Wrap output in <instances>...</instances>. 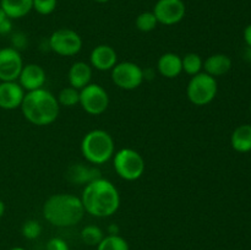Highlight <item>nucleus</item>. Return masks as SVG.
<instances>
[{
	"label": "nucleus",
	"instance_id": "obj_15",
	"mask_svg": "<svg viewBox=\"0 0 251 250\" xmlns=\"http://www.w3.org/2000/svg\"><path fill=\"white\" fill-rule=\"evenodd\" d=\"M68 80L71 87L82 90L92 80V66L85 61H76L69 69Z\"/></svg>",
	"mask_w": 251,
	"mask_h": 250
},
{
	"label": "nucleus",
	"instance_id": "obj_19",
	"mask_svg": "<svg viewBox=\"0 0 251 250\" xmlns=\"http://www.w3.org/2000/svg\"><path fill=\"white\" fill-rule=\"evenodd\" d=\"M0 7L10 20L22 19L33 9L32 0H0Z\"/></svg>",
	"mask_w": 251,
	"mask_h": 250
},
{
	"label": "nucleus",
	"instance_id": "obj_26",
	"mask_svg": "<svg viewBox=\"0 0 251 250\" xmlns=\"http://www.w3.org/2000/svg\"><path fill=\"white\" fill-rule=\"evenodd\" d=\"M21 232H22V235H24L26 239L28 240L37 239L42 233V225L41 223L37 222L36 220H28L22 225Z\"/></svg>",
	"mask_w": 251,
	"mask_h": 250
},
{
	"label": "nucleus",
	"instance_id": "obj_20",
	"mask_svg": "<svg viewBox=\"0 0 251 250\" xmlns=\"http://www.w3.org/2000/svg\"><path fill=\"white\" fill-rule=\"evenodd\" d=\"M232 147L237 152L245 153L251 151V125L243 124L239 125L237 129L233 131L230 137Z\"/></svg>",
	"mask_w": 251,
	"mask_h": 250
},
{
	"label": "nucleus",
	"instance_id": "obj_17",
	"mask_svg": "<svg viewBox=\"0 0 251 250\" xmlns=\"http://www.w3.org/2000/svg\"><path fill=\"white\" fill-rule=\"evenodd\" d=\"M157 69L162 76L167 78H176L183 73L181 56L176 53H164L157 61Z\"/></svg>",
	"mask_w": 251,
	"mask_h": 250
},
{
	"label": "nucleus",
	"instance_id": "obj_8",
	"mask_svg": "<svg viewBox=\"0 0 251 250\" xmlns=\"http://www.w3.org/2000/svg\"><path fill=\"white\" fill-rule=\"evenodd\" d=\"M49 48L60 56H75L82 49V38L69 28L56 29L49 37Z\"/></svg>",
	"mask_w": 251,
	"mask_h": 250
},
{
	"label": "nucleus",
	"instance_id": "obj_29",
	"mask_svg": "<svg viewBox=\"0 0 251 250\" xmlns=\"http://www.w3.org/2000/svg\"><path fill=\"white\" fill-rule=\"evenodd\" d=\"M26 36L22 33H15L14 37H12V48L17 49L20 51V49L24 48L26 46Z\"/></svg>",
	"mask_w": 251,
	"mask_h": 250
},
{
	"label": "nucleus",
	"instance_id": "obj_11",
	"mask_svg": "<svg viewBox=\"0 0 251 250\" xmlns=\"http://www.w3.org/2000/svg\"><path fill=\"white\" fill-rule=\"evenodd\" d=\"M24 68L21 53L12 47L0 49V81H17Z\"/></svg>",
	"mask_w": 251,
	"mask_h": 250
},
{
	"label": "nucleus",
	"instance_id": "obj_6",
	"mask_svg": "<svg viewBox=\"0 0 251 250\" xmlns=\"http://www.w3.org/2000/svg\"><path fill=\"white\" fill-rule=\"evenodd\" d=\"M217 80L206 73H200L191 76L186 86L188 100L198 107H203L212 102L217 96Z\"/></svg>",
	"mask_w": 251,
	"mask_h": 250
},
{
	"label": "nucleus",
	"instance_id": "obj_31",
	"mask_svg": "<svg viewBox=\"0 0 251 250\" xmlns=\"http://www.w3.org/2000/svg\"><path fill=\"white\" fill-rule=\"evenodd\" d=\"M244 41L245 43L251 48V25L245 27L244 29Z\"/></svg>",
	"mask_w": 251,
	"mask_h": 250
},
{
	"label": "nucleus",
	"instance_id": "obj_37",
	"mask_svg": "<svg viewBox=\"0 0 251 250\" xmlns=\"http://www.w3.org/2000/svg\"><path fill=\"white\" fill-rule=\"evenodd\" d=\"M250 110H251V104H250Z\"/></svg>",
	"mask_w": 251,
	"mask_h": 250
},
{
	"label": "nucleus",
	"instance_id": "obj_25",
	"mask_svg": "<svg viewBox=\"0 0 251 250\" xmlns=\"http://www.w3.org/2000/svg\"><path fill=\"white\" fill-rule=\"evenodd\" d=\"M135 25H136V28L139 29V31L147 33V32H151L156 28L157 25H158V21H157L153 12L145 11L141 12V14L136 17Z\"/></svg>",
	"mask_w": 251,
	"mask_h": 250
},
{
	"label": "nucleus",
	"instance_id": "obj_2",
	"mask_svg": "<svg viewBox=\"0 0 251 250\" xmlns=\"http://www.w3.org/2000/svg\"><path fill=\"white\" fill-rule=\"evenodd\" d=\"M20 108L25 119L37 126L53 124L60 112L56 96L44 87L27 92Z\"/></svg>",
	"mask_w": 251,
	"mask_h": 250
},
{
	"label": "nucleus",
	"instance_id": "obj_34",
	"mask_svg": "<svg viewBox=\"0 0 251 250\" xmlns=\"http://www.w3.org/2000/svg\"><path fill=\"white\" fill-rule=\"evenodd\" d=\"M6 19H9V17L6 16V14H5V12H4V10H2L1 7H0V24H1V22L4 21V20H6Z\"/></svg>",
	"mask_w": 251,
	"mask_h": 250
},
{
	"label": "nucleus",
	"instance_id": "obj_14",
	"mask_svg": "<svg viewBox=\"0 0 251 250\" xmlns=\"http://www.w3.org/2000/svg\"><path fill=\"white\" fill-rule=\"evenodd\" d=\"M118 64V54L113 47L100 44L90 54V65L100 71H109Z\"/></svg>",
	"mask_w": 251,
	"mask_h": 250
},
{
	"label": "nucleus",
	"instance_id": "obj_13",
	"mask_svg": "<svg viewBox=\"0 0 251 250\" xmlns=\"http://www.w3.org/2000/svg\"><path fill=\"white\" fill-rule=\"evenodd\" d=\"M47 81V74L44 69L38 64H27L22 68L17 82L25 91H36L43 88Z\"/></svg>",
	"mask_w": 251,
	"mask_h": 250
},
{
	"label": "nucleus",
	"instance_id": "obj_33",
	"mask_svg": "<svg viewBox=\"0 0 251 250\" xmlns=\"http://www.w3.org/2000/svg\"><path fill=\"white\" fill-rule=\"evenodd\" d=\"M4 213H5V203L4 201L0 200V218L4 216Z\"/></svg>",
	"mask_w": 251,
	"mask_h": 250
},
{
	"label": "nucleus",
	"instance_id": "obj_36",
	"mask_svg": "<svg viewBox=\"0 0 251 250\" xmlns=\"http://www.w3.org/2000/svg\"><path fill=\"white\" fill-rule=\"evenodd\" d=\"M95 1L100 2V4H104V2H108V1H109V0H95Z\"/></svg>",
	"mask_w": 251,
	"mask_h": 250
},
{
	"label": "nucleus",
	"instance_id": "obj_9",
	"mask_svg": "<svg viewBox=\"0 0 251 250\" xmlns=\"http://www.w3.org/2000/svg\"><path fill=\"white\" fill-rule=\"evenodd\" d=\"M87 114L100 115L109 107V96L105 88L98 83H88L80 90V103Z\"/></svg>",
	"mask_w": 251,
	"mask_h": 250
},
{
	"label": "nucleus",
	"instance_id": "obj_28",
	"mask_svg": "<svg viewBox=\"0 0 251 250\" xmlns=\"http://www.w3.org/2000/svg\"><path fill=\"white\" fill-rule=\"evenodd\" d=\"M47 250H70L68 243L64 239L58 237H54L48 240L47 243Z\"/></svg>",
	"mask_w": 251,
	"mask_h": 250
},
{
	"label": "nucleus",
	"instance_id": "obj_22",
	"mask_svg": "<svg viewBox=\"0 0 251 250\" xmlns=\"http://www.w3.org/2000/svg\"><path fill=\"white\" fill-rule=\"evenodd\" d=\"M104 238V233L98 225H88L81 230V239L86 245L90 247H97L102 239Z\"/></svg>",
	"mask_w": 251,
	"mask_h": 250
},
{
	"label": "nucleus",
	"instance_id": "obj_21",
	"mask_svg": "<svg viewBox=\"0 0 251 250\" xmlns=\"http://www.w3.org/2000/svg\"><path fill=\"white\" fill-rule=\"evenodd\" d=\"M181 65L183 71L190 76H195L202 73L203 60L198 53H188L181 58Z\"/></svg>",
	"mask_w": 251,
	"mask_h": 250
},
{
	"label": "nucleus",
	"instance_id": "obj_12",
	"mask_svg": "<svg viewBox=\"0 0 251 250\" xmlns=\"http://www.w3.org/2000/svg\"><path fill=\"white\" fill-rule=\"evenodd\" d=\"M26 91L17 81H0V108L14 110L21 107Z\"/></svg>",
	"mask_w": 251,
	"mask_h": 250
},
{
	"label": "nucleus",
	"instance_id": "obj_5",
	"mask_svg": "<svg viewBox=\"0 0 251 250\" xmlns=\"http://www.w3.org/2000/svg\"><path fill=\"white\" fill-rule=\"evenodd\" d=\"M113 166L118 175L127 181H135L141 178L146 168L144 157L134 149H122L115 152Z\"/></svg>",
	"mask_w": 251,
	"mask_h": 250
},
{
	"label": "nucleus",
	"instance_id": "obj_18",
	"mask_svg": "<svg viewBox=\"0 0 251 250\" xmlns=\"http://www.w3.org/2000/svg\"><path fill=\"white\" fill-rule=\"evenodd\" d=\"M230 68H232V60L226 54H212L203 61V69H205L203 73L213 77L226 75L230 70Z\"/></svg>",
	"mask_w": 251,
	"mask_h": 250
},
{
	"label": "nucleus",
	"instance_id": "obj_35",
	"mask_svg": "<svg viewBox=\"0 0 251 250\" xmlns=\"http://www.w3.org/2000/svg\"><path fill=\"white\" fill-rule=\"evenodd\" d=\"M10 250H26V249H24V248H21V247H15V248H11Z\"/></svg>",
	"mask_w": 251,
	"mask_h": 250
},
{
	"label": "nucleus",
	"instance_id": "obj_7",
	"mask_svg": "<svg viewBox=\"0 0 251 250\" xmlns=\"http://www.w3.org/2000/svg\"><path fill=\"white\" fill-rule=\"evenodd\" d=\"M112 81L117 87L125 91L139 88L145 80L141 66L132 61H122L112 69Z\"/></svg>",
	"mask_w": 251,
	"mask_h": 250
},
{
	"label": "nucleus",
	"instance_id": "obj_24",
	"mask_svg": "<svg viewBox=\"0 0 251 250\" xmlns=\"http://www.w3.org/2000/svg\"><path fill=\"white\" fill-rule=\"evenodd\" d=\"M56 100H58L60 107L61 105L68 108L75 107L76 104L80 103V91L71 87V86H68L59 92V95L56 96Z\"/></svg>",
	"mask_w": 251,
	"mask_h": 250
},
{
	"label": "nucleus",
	"instance_id": "obj_3",
	"mask_svg": "<svg viewBox=\"0 0 251 250\" xmlns=\"http://www.w3.org/2000/svg\"><path fill=\"white\" fill-rule=\"evenodd\" d=\"M82 201L73 194H55L43 205V217L55 227H73L85 215Z\"/></svg>",
	"mask_w": 251,
	"mask_h": 250
},
{
	"label": "nucleus",
	"instance_id": "obj_30",
	"mask_svg": "<svg viewBox=\"0 0 251 250\" xmlns=\"http://www.w3.org/2000/svg\"><path fill=\"white\" fill-rule=\"evenodd\" d=\"M11 29H12V24H11V20L10 19L4 20V21L0 24V34H1V36L10 33V32H11Z\"/></svg>",
	"mask_w": 251,
	"mask_h": 250
},
{
	"label": "nucleus",
	"instance_id": "obj_10",
	"mask_svg": "<svg viewBox=\"0 0 251 250\" xmlns=\"http://www.w3.org/2000/svg\"><path fill=\"white\" fill-rule=\"evenodd\" d=\"M152 12L158 24L173 26L183 21L186 14V6L183 0H158L154 4Z\"/></svg>",
	"mask_w": 251,
	"mask_h": 250
},
{
	"label": "nucleus",
	"instance_id": "obj_27",
	"mask_svg": "<svg viewBox=\"0 0 251 250\" xmlns=\"http://www.w3.org/2000/svg\"><path fill=\"white\" fill-rule=\"evenodd\" d=\"M32 2H33V10L44 16L54 12L58 5V0H32Z\"/></svg>",
	"mask_w": 251,
	"mask_h": 250
},
{
	"label": "nucleus",
	"instance_id": "obj_23",
	"mask_svg": "<svg viewBox=\"0 0 251 250\" xmlns=\"http://www.w3.org/2000/svg\"><path fill=\"white\" fill-rule=\"evenodd\" d=\"M97 250H130L126 240L119 234H108L97 245Z\"/></svg>",
	"mask_w": 251,
	"mask_h": 250
},
{
	"label": "nucleus",
	"instance_id": "obj_4",
	"mask_svg": "<svg viewBox=\"0 0 251 250\" xmlns=\"http://www.w3.org/2000/svg\"><path fill=\"white\" fill-rule=\"evenodd\" d=\"M81 153L92 166L107 163L115 153V145L112 135L102 129L88 131L81 141Z\"/></svg>",
	"mask_w": 251,
	"mask_h": 250
},
{
	"label": "nucleus",
	"instance_id": "obj_16",
	"mask_svg": "<svg viewBox=\"0 0 251 250\" xmlns=\"http://www.w3.org/2000/svg\"><path fill=\"white\" fill-rule=\"evenodd\" d=\"M68 179L74 184H80V185H86L96 179L100 178V171L97 167L85 166L82 163L73 164L68 169Z\"/></svg>",
	"mask_w": 251,
	"mask_h": 250
},
{
	"label": "nucleus",
	"instance_id": "obj_1",
	"mask_svg": "<svg viewBox=\"0 0 251 250\" xmlns=\"http://www.w3.org/2000/svg\"><path fill=\"white\" fill-rule=\"evenodd\" d=\"M80 199L85 212L93 217H110L120 207L119 191L112 181L102 176L86 184Z\"/></svg>",
	"mask_w": 251,
	"mask_h": 250
},
{
	"label": "nucleus",
	"instance_id": "obj_32",
	"mask_svg": "<svg viewBox=\"0 0 251 250\" xmlns=\"http://www.w3.org/2000/svg\"><path fill=\"white\" fill-rule=\"evenodd\" d=\"M108 232H109V234H118L119 233V228L117 227V225H110L109 229H108Z\"/></svg>",
	"mask_w": 251,
	"mask_h": 250
}]
</instances>
